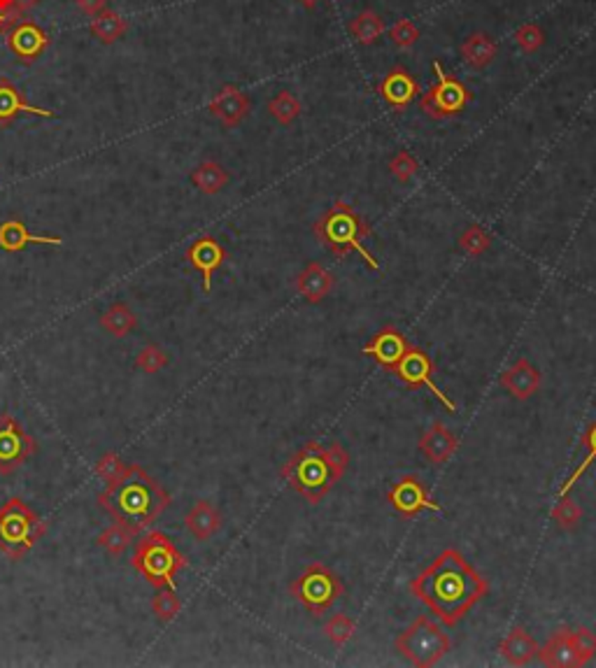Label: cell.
<instances>
[{"label":"cell","instance_id":"15","mask_svg":"<svg viewBox=\"0 0 596 668\" xmlns=\"http://www.w3.org/2000/svg\"><path fill=\"white\" fill-rule=\"evenodd\" d=\"M19 114H31V117L56 119L59 113L54 110H44V107L31 105L24 98V93L16 89V84L7 77H0V126H10Z\"/></svg>","mask_w":596,"mask_h":668},{"label":"cell","instance_id":"42","mask_svg":"<svg viewBox=\"0 0 596 668\" xmlns=\"http://www.w3.org/2000/svg\"><path fill=\"white\" fill-rule=\"evenodd\" d=\"M389 38H392V43L396 44V47L408 49L419 40V31H417V26L410 22V19H401V22H396L392 26V31H389Z\"/></svg>","mask_w":596,"mask_h":668},{"label":"cell","instance_id":"1","mask_svg":"<svg viewBox=\"0 0 596 668\" xmlns=\"http://www.w3.org/2000/svg\"><path fill=\"white\" fill-rule=\"evenodd\" d=\"M410 592L447 626H454L468 615L473 605L483 601L489 584L459 550H443L429 568L410 580Z\"/></svg>","mask_w":596,"mask_h":668},{"label":"cell","instance_id":"32","mask_svg":"<svg viewBox=\"0 0 596 668\" xmlns=\"http://www.w3.org/2000/svg\"><path fill=\"white\" fill-rule=\"evenodd\" d=\"M269 113L278 123L289 126V123H294L296 119H298V114H301V103H298V98H296L294 93L279 92L278 96L270 98Z\"/></svg>","mask_w":596,"mask_h":668},{"label":"cell","instance_id":"45","mask_svg":"<svg viewBox=\"0 0 596 668\" xmlns=\"http://www.w3.org/2000/svg\"><path fill=\"white\" fill-rule=\"evenodd\" d=\"M75 5L80 7V12H84L86 16H96L103 10H108V0H75Z\"/></svg>","mask_w":596,"mask_h":668},{"label":"cell","instance_id":"2","mask_svg":"<svg viewBox=\"0 0 596 668\" xmlns=\"http://www.w3.org/2000/svg\"><path fill=\"white\" fill-rule=\"evenodd\" d=\"M98 503L103 510L112 515V519L142 531L161 517L163 510L171 506V496L140 466L129 464L124 476L110 482L98 494Z\"/></svg>","mask_w":596,"mask_h":668},{"label":"cell","instance_id":"47","mask_svg":"<svg viewBox=\"0 0 596 668\" xmlns=\"http://www.w3.org/2000/svg\"><path fill=\"white\" fill-rule=\"evenodd\" d=\"M303 7H308V10H315V7L319 5V0H298Z\"/></svg>","mask_w":596,"mask_h":668},{"label":"cell","instance_id":"4","mask_svg":"<svg viewBox=\"0 0 596 668\" xmlns=\"http://www.w3.org/2000/svg\"><path fill=\"white\" fill-rule=\"evenodd\" d=\"M368 233H371L368 224L355 212L352 205L343 203V201L333 203L331 208L319 217L318 224H315V236H318V241L331 251L333 257L345 259L349 257L352 251H357L371 270H380V263H377L376 257L364 247V238L368 236Z\"/></svg>","mask_w":596,"mask_h":668},{"label":"cell","instance_id":"26","mask_svg":"<svg viewBox=\"0 0 596 668\" xmlns=\"http://www.w3.org/2000/svg\"><path fill=\"white\" fill-rule=\"evenodd\" d=\"M138 534H140V529H135V526L124 525V522L114 519L112 525L105 526V529L98 534L96 543L103 547V550L108 552L110 556L117 559V556H122L126 550H129L131 540H133Z\"/></svg>","mask_w":596,"mask_h":668},{"label":"cell","instance_id":"33","mask_svg":"<svg viewBox=\"0 0 596 668\" xmlns=\"http://www.w3.org/2000/svg\"><path fill=\"white\" fill-rule=\"evenodd\" d=\"M182 610V601H180L178 592L171 587H159V592L151 599V613L161 622H172L180 615Z\"/></svg>","mask_w":596,"mask_h":668},{"label":"cell","instance_id":"27","mask_svg":"<svg viewBox=\"0 0 596 668\" xmlns=\"http://www.w3.org/2000/svg\"><path fill=\"white\" fill-rule=\"evenodd\" d=\"M496 43L489 38L487 33H473L471 38L462 44V56L471 68L483 70L484 65H489L496 59Z\"/></svg>","mask_w":596,"mask_h":668},{"label":"cell","instance_id":"30","mask_svg":"<svg viewBox=\"0 0 596 668\" xmlns=\"http://www.w3.org/2000/svg\"><path fill=\"white\" fill-rule=\"evenodd\" d=\"M101 327L105 329L110 336L124 338L138 327V317L133 315V310H131L126 303H114L112 308H108V310L103 312Z\"/></svg>","mask_w":596,"mask_h":668},{"label":"cell","instance_id":"21","mask_svg":"<svg viewBox=\"0 0 596 668\" xmlns=\"http://www.w3.org/2000/svg\"><path fill=\"white\" fill-rule=\"evenodd\" d=\"M59 236H35L26 229L22 220H7L0 224V250L7 251V254H16V251H24L31 245H49V247H59L61 245Z\"/></svg>","mask_w":596,"mask_h":668},{"label":"cell","instance_id":"8","mask_svg":"<svg viewBox=\"0 0 596 668\" xmlns=\"http://www.w3.org/2000/svg\"><path fill=\"white\" fill-rule=\"evenodd\" d=\"M289 592L312 617H319L343 596L345 589L331 568L315 562L289 584Z\"/></svg>","mask_w":596,"mask_h":668},{"label":"cell","instance_id":"22","mask_svg":"<svg viewBox=\"0 0 596 668\" xmlns=\"http://www.w3.org/2000/svg\"><path fill=\"white\" fill-rule=\"evenodd\" d=\"M333 275L328 273L327 268L318 261H310L301 270V275L296 278V291L303 296V300H308L310 305H318L327 299L333 291Z\"/></svg>","mask_w":596,"mask_h":668},{"label":"cell","instance_id":"38","mask_svg":"<svg viewBox=\"0 0 596 668\" xmlns=\"http://www.w3.org/2000/svg\"><path fill=\"white\" fill-rule=\"evenodd\" d=\"M417 171H419V163H417V159L410 154V152H405V150L396 152V154L389 159V172H392V175L396 177L401 184L410 182V180L417 175Z\"/></svg>","mask_w":596,"mask_h":668},{"label":"cell","instance_id":"6","mask_svg":"<svg viewBox=\"0 0 596 668\" xmlns=\"http://www.w3.org/2000/svg\"><path fill=\"white\" fill-rule=\"evenodd\" d=\"M43 534L44 522L22 498H7L0 506V552L7 559H12V562L24 559L33 547L38 545Z\"/></svg>","mask_w":596,"mask_h":668},{"label":"cell","instance_id":"18","mask_svg":"<svg viewBox=\"0 0 596 668\" xmlns=\"http://www.w3.org/2000/svg\"><path fill=\"white\" fill-rule=\"evenodd\" d=\"M501 387L515 398V401H527L541 389V373L532 361L520 357L511 368L501 373Z\"/></svg>","mask_w":596,"mask_h":668},{"label":"cell","instance_id":"36","mask_svg":"<svg viewBox=\"0 0 596 668\" xmlns=\"http://www.w3.org/2000/svg\"><path fill=\"white\" fill-rule=\"evenodd\" d=\"M581 517H582L581 506H578V503H575L569 494L562 496V501H559L552 508V519L559 525V529H564V531L575 529L578 522H581Z\"/></svg>","mask_w":596,"mask_h":668},{"label":"cell","instance_id":"43","mask_svg":"<svg viewBox=\"0 0 596 668\" xmlns=\"http://www.w3.org/2000/svg\"><path fill=\"white\" fill-rule=\"evenodd\" d=\"M126 466H129V464H124V461L119 459L117 455L108 452V455H103L101 459L96 461V473L110 485V482L119 480V477L124 476Z\"/></svg>","mask_w":596,"mask_h":668},{"label":"cell","instance_id":"31","mask_svg":"<svg viewBox=\"0 0 596 668\" xmlns=\"http://www.w3.org/2000/svg\"><path fill=\"white\" fill-rule=\"evenodd\" d=\"M349 33L355 35L357 43L361 44H373L382 38L385 33V19H382L377 12L364 10L349 22Z\"/></svg>","mask_w":596,"mask_h":668},{"label":"cell","instance_id":"20","mask_svg":"<svg viewBox=\"0 0 596 668\" xmlns=\"http://www.w3.org/2000/svg\"><path fill=\"white\" fill-rule=\"evenodd\" d=\"M571 626H559L554 631L550 641L542 647H538L536 657L541 659V663L554 668H566V666H582L578 654H575L573 638H571Z\"/></svg>","mask_w":596,"mask_h":668},{"label":"cell","instance_id":"24","mask_svg":"<svg viewBox=\"0 0 596 668\" xmlns=\"http://www.w3.org/2000/svg\"><path fill=\"white\" fill-rule=\"evenodd\" d=\"M499 653L513 666H524V663H529L538 654V643L533 641L532 634L524 626L515 624L508 631V636L501 641Z\"/></svg>","mask_w":596,"mask_h":668},{"label":"cell","instance_id":"41","mask_svg":"<svg viewBox=\"0 0 596 668\" xmlns=\"http://www.w3.org/2000/svg\"><path fill=\"white\" fill-rule=\"evenodd\" d=\"M515 43L520 44V47L527 54H533L542 47V43H545V35H542L538 24H524V26L517 28Z\"/></svg>","mask_w":596,"mask_h":668},{"label":"cell","instance_id":"16","mask_svg":"<svg viewBox=\"0 0 596 668\" xmlns=\"http://www.w3.org/2000/svg\"><path fill=\"white\" fill-rule=\"evenodd\" d=\"M187 261L191 263V268H196L200 275H203V291L208 294L212 289V275L221 268V263L226 261V250L215 241V238H199L196 242H191L187 250Z\"/></svg>","mask_w":596,"mask_h":668},{"label":"cell","instance_id":"14","mask_svg":"<svg viewBox=\"0 0 596 668\" xmlns=\"http://www.w3.org/2000/svg\"><path fill=\"white\" fill-rule=\"evenodd\" d=\"M408 349L410 342L405 340V336H403L398 329L385 327L382 331H377L376 336H373V340L368 342V345L361 348V354L373 357L377 361V366H382V368H387L394 373Z\"/></svg>","mask_w":596,"mask_h":668},{"label":"cell","instance_id":"25","mask_svg":"<svg viewBox=\"0 0 596 668\" xmlns=\"http://www.w3.org/2000/svg\"><path fill=\"white\" fill-rule=\"evenodd\" d=\"M184 525H187L189 534L203 543L221 529V513L210 501H196L194 508L189 510L187 517H184Z\"/></svg>","mask_w":596,"mask_h":668},{"label":"cell","instance_id":"29","mask_svg":"<svg viewBox=\"0 0 596 668\" xmlns=\"http://www.w3.org/2000/svg\"><path fill=\"white\" fill-rule=\"evenodd\" d=\"M126 31H129V24H126L124 16L117 15V12L103 10L101 15L93 16L92 33H93V38L101 40L103 44L117 43V40L124 38Z\"/></svg>","mask_w":596,"mask_h":668},{"label":"cell","instance_id":"10","mask_svg":"<svg viewBox=\"0 0 596 668\" xmlns=\"http://www.w3.org/2000/svg\"><path fill=\"white\" fill-rule=\"evenodd\" d=\"M38 452V443L12 415H0V476H10Z\"/></svg>","mask_w":596,"mask_h":668},{"label":"cell","instance_id":"40","mask_svg":"<svg viewBox=\"0 0 596 668\" xmlns=\"http://www.w3.org/2000/svg\"><path fill=\"white\" fill-rule=\"evenodd\" d=\"M571 638H573L575 654H578V659H581L582 666H585L587 662H591V659L596 657V634H594V631L581 626V629L571 631Z\"/></svg>","mask_w":596,"mask_h":668},{"label":"cell","instance_id":"34","mask_svg":"<svg viewBox=\"0 0 596 668\" xmlns=\"http://www.w3.org/2000/svg\"><path fill=\"white\" fill-rule=\"evenodd\" d=\"M582 443H585V447H587V457H585V459H582V464L578 466V468H575L573 476H571L569 480H566L564 485H562V492H559V494H562V496H566V494H569L571 489H573L575 482H578L582 477V473H585L587 468H590V466L596 461V422H591L590 427H587L585 436H582Z\"/></svg>","mask_w":596,"mask_h":668},{"label":"cell","instance_id":"28","mask_svg":"<svg viewBox=\"0 0 596 668\" xmlns=\"http://www.w3.org/2000/svg\"><path fill=\"white\" fill-rule=\"evenodd\" d=\"M189 177H191V184H194L199 192L208 193V196L220 193L221 189L229 184V172H226L217 161H203L200 166H196L194 171H191Z\"/></svg>","mask_w":596,"mask_h":668},{"label":"cell","instance_id":"39","mask_svg":"<svg viewBox=\"0 0 596 668\" xmlns=\"http://www.w3.org/2000/svg\"><path fill=\"white\" fill-rule=\"evenodd\" d=\"M135 366L142 373H159V370L168 366V354L159 345H145L135 357Z\"/></svg>","mask_w":596,"mask_h":668},{"label":"cell","instance_id":"46","mask_svg":"<svg viewBox=\"0 0 596 668\" xmlns=\"http://www.w3.org/2000/svg\"><path fill=\"white\" fill-rule=\"evenodd\" d=\"M38 3H40V0H12V10H15L19 16H22L24 12L33 10V7L38 5Z\"/></svg>","mask_w":596,"mask_h":668},{"label":"cell","instance_id":"35","mask_svg":"<svg viewBox=\"0 0 596 668\" xmlns=\"http://www.w3.org/2000/svg\"><path fill=\"white\" fill-rule=\"evenodd\" d=\"M489 245H492V238H489L487 231L478 224L468 226L462 233V238H459V247L466 251L468 257H480L483 251L489 250Z\"/></svg>","mask_w":596,"mask_h":668},{"label":"cell","instance_id":"17","mask_svg":"<svg viewBox=\"0 0 596 668\" xmlns=\"http://www.w3.org/2000/svg\"><path fill=\"white\" fill-rule=\"evenodd\" d=\"M210 113L212 117L220 119L224 129H236L242 119L249 113V98L233 84L221 86L212 101H210Z\"/></svg>","mask_w":596,"mask_h":668},{"label":"cell","instance_id":"9","mask_svg":"<svg viewBox=\"0 0 596 668\" xmlns=\"http://www.w3.org/2000/svg\"><path fill=\"white\" fill-rule=\"evenodd\" d=\"M434 73H435V84L431 86L429 92L422 96V101H419L422 113L431 119H450L454 117V114L464 113L473 98V93L468 92L466 84L459 82L457 77L447 75L445 68H443V64L438 59L434 61Z\"/></svg>","mask_w":596,"mask_h":668},{"label":"cell","instance_id":"23","mask_svg":"<svg viewBox=\"0 0 596 668\" xmlns=\"http://www.w3.org/2000/svg\"><path fill=\"white\" fill-rule=\"evenodd\" d=\"M459 447V438L445 424L435 422L429 431L419 438V452L426 457L429 464H445Z\"/></svg>","mask_w":596,"mask_h":668},{"label":"cell","instance_id":"37","mask_svg":"<svg viewBox=\"0 0 596 668\" xmlns=\"http://www.w3.org/2000/svg\"><path fill=\"white\" fill-rule=\"evenodd\" d=\"M324 634H327L328 641L333 643L336 647H343L345 643H349V638H352V634H355V622L349 620L347 615H333L331 620L327 622V626H324Z\"/></svg>","mask_w":596,"mask_h":668},{"label":"cell","instance_id":"44","mask_svg":"<svg viewBox=\"0 0 596 668\" xmlns=\"http://www.w3.org/2000/svg\"><path fill=\"white\" fill-rule=\"evenodd\" d=\"M16 19H19V15L12 10V0H0V33L10 31Z\"/></svg>","mask_w":596,"mask_h":668},{"label":"cell","instance_id":"11","mask_svg":"<svg viewBox=\"0 0 596 668\" xmlns=\"http://www.w3.org/2000/svg\"><path fill=\"white\" fill-rule=\"evenodd\" d=\"M394 375H396L401 382H405L408 387H426V389L445 406L447 412H457V406H454V403L443 394L441 387L434 382V361H431V357L422 348H413V345H410V349L405 352V357L401 359V364L394 370Z\"/></svg>","mask_w":596,"mask_h":668},{"label":"cell","instance_id":"12","mask_svg":"<svg viewBox=\"0 0 596 668\" xmlns=\"http://www.w3.org/2000/svg\"><path fill=\"white\" fill-rule=\"evenodd\" d=\"M49 43H52V38L47 35V31L26 16H19L7 31V49L15 54L19 64H35L47 52Z\"/></svg>","mask_w":596,"mask_h":668},{"label":"cell","instance_id":"3","mask_svg":"<svg viewBox=\"0 0 596 668\" xmlns=\"http://www.w3.org/2000/svg\"><path fill=\"white\" fill-rule=\"evenodd\" d=\"M347 466L349 455L343 445L310 440L282 466V477L308 503H319L338 485Z\"/></svg>","mask_w":596,"mask_h":668},{"label":"cell","instance_id":"19","mask_svg":"<svg viewBox=\"0 0 596 668\" xmlns=\"http://www.w3.org/2000/svg\"><path fill=\"white\" fill-rule=\"evenodd\" d=\"M380 96L394 107V110H405L415 98L419 96V84L408 70L403 65H396L385 75V80L380 82Z\"/></svg>","mask_w":596,"mask_h":668},{"label":"cell","instance_id":"5","mask_svg":"<svg viewBox=\"0 0 596 668\" xmlns=\"http://www.w3.org/2000/svg\"><path fill=\"white\" fill-rule=\"evenodd\" d=\"M135 571L145 577L151 587H178V573L187 566V556L175 547L171 538L161 531H150L138 540L133 559Z\"/></svg>","mask_w":596,"mask_h":668},{"label":"cell","instance_id":"7","mask_svg":"<svg viewBox=\"0 0 596 668\" xmlns=\"http://www.w3.org/2000/svg\"><path fill=\"white\" fill-rule=\"evenodd\" d=\"M450 636L431 617L419 615L408 629L396 638V650L413 666H435L450 653Z\"/></svg>","mask_w":596,"mask_h":668},{"label":"cell","instance_id":"13","mask_svg":"<svg viewBox=\"0 0 596 668\" xmlns=\"http://www.w3.org/2000/svg\"><path fill=\"white\" fill-rule=\"evenodd\" d=\"M387 498L394 506V510L408 519L417 517V515L425 513V510L443 513L441 506L429 496V489H426V485L419 480L417 476L401 477V480L389 489Z\"/></svg>","mask_w":596,"mask_h":668}]
</instances>
